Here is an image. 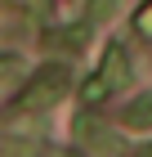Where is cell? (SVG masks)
I'll list each match as a JSON object with an SVG mask.
<instances>
[{"instance_id": "obj_1", "label": "cell", "mask_w": 152, "mask_h": 157, "mask_svg": "<svg viewBox=\"0 0 152 157\" xmlns=\"http://www.w3.org/2000/svg\"><path fill=\"white\" fill-rule=\"evenodd\" d=\"M67 81H72L67 63H45V67L36 72V81L27 85V94L18 99V108L23 112H40V108H49V103H58V99L67 94Z\"/></svg>"}, {"instance_id": "obj_2", "label": "cell", "mask_w": 152, "mask_h": 157, "mask_svg": "<svg viewBox=\"0 0 152 157\" xmlns=\"http://www.w3.org/2000/svg\"><path fill=\"white\" fill-rule=\"evenodd\" d=\"M125 81H130V59H125V49H121V45H112V49H107V63L94 72V81L85 85V103L107 99L112 90H121Z\"/></svg>"}, {"instance_id": "obj_3", "label": "cell", "mask_w": 152, "mask_h": 157, "mask_svg": "<svg viewBox=\"0 0 152 157\" xmlns=\"http://www.w3.org/2000/svg\"><path fill=\"white\" fill-rule=\"evenodd\" d=\"M130 126H152V99H143V103H134V108L125 112Z\"/></svg>"}, {"instance_id": "obj_4", "label": "cell", "mask_w": 152, "mask_h": 157, "mask_svg": "<svg viewBox=\"0 0 152 157\" xmlns=\"http://www.w3.org/2000/svg\"><path fill=\"white\" fill-rule=\"evenodd\" d=\"M139 32H143V36H152V5L139 13Z\"/></svg>"}]
</instances>
